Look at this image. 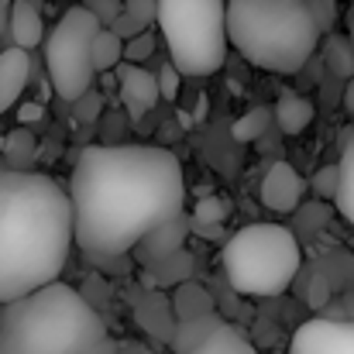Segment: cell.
Segmentation results:
<instances>
[{"instance_id": "cell-1", "label": "cell", "mask_w": 354, "mask_h": 354, "mask_svg": "<svg viewBox=\"0 0 354 354\" xmlns=\"http://www.w3.org/2000/svg\"><path fill=\"white\" fill-rule=\"evenodd\" d=\"M73 231L86 258H120L186 207L183 165L158 145H90L69 179Z\"/></svg>"}, {"instance_id": "cell-2", "label": "cell", "mask_w": 354, "mask_h": 354, "mask_svg": "<svg viewBox=\"0 0 354 354\" xmlns=\"http://www.w3.org/2000/svg\"><path fill=\"white\" fill-rule=\"evenodd\" d=\"M73 241V200L52 176L0 169V306L55 282Z\"/></svg>"}, {"instance_id": "cell-3", "label": "cell", "mask_w": 354, "mask_h": 354, "mask_svg": "<svg viewBox=\"0 0 354 354\" xmlns=\"http://www.w3.org/2000/svg\"><path fill=\"white\" fill-rule=\"evenodd\" d=\"M104 337V317L59 279L0 310V354H86Z\"/></svg>"}, {"instance_id": "cell-4", "label": "cell", "mask_w": 354, "mask_h": 354, "mask_svg": "<svg viewBox=\"0 0 354 354\" xmlns=\"http://www.w3.org/2000/svg\"><path fill=\"white\" fill-rule=\"evenodd\" d=\"M320 35L306 0H227L231 48L258 69L299 73L313 59Z\"/></svg>"}, {"instance_id": "cell-5", "label": "cell", "mask_w": 354, "mask_h": 354, "mask_svg": "<svg viewBox=\"0 0 354 354\" xmlns=\"http://www.w3.org/2000/svg\"><path fill=\"white\" fill-rule=\"evenodd\" d=\"M221 265L234 292L248 299H272L299 275L303 251L296 234L282 224H248L227 237Z\"/></svg>"}, {"instance_id": "cell-6", "label": "cell", "mask_w": 354, "mask_h": 354, "mask_svg": "<svg viewBox=\"0 0 354 354\" xmlns=\"http://www.w3.org/2000/svg\"><path fill=\"white\" fill-rule=\"evenodd\" d=\"M155 24L183 76H210L224 66L231 48L224 0H158Z\"/></svg>"}, {"instance_id": "cell-7", "label": "cell", "mask_w": 354, "mask_h": 354, "mask_svg": "<svg viewBox=\"0 0 354 354\" xmlns=\"http://www.w3.org/2000/svg\"><path fill=\"white\" fill-rule=\"evenodd\" d=\"M104 28V21L86 7V3H73L55 28L45 35V66H48V80L55 86V93L62 100H76L93 86V35Z\"/></svg>"}, {"instance_id": "cell-8", "label": "cell", "mask_w": 354, "mask_h": 354, "mask_svg": "<svg viewBox=\"0 0 354 354\" xmlns=\"http://www.w3.org/2000/svg\"><path fill=\"white\" fill-rule=\"evenodd\" d=\"M289 354H354V320H306L296 327Z\"/></svg>"}, {"instance_id": "cell-9", "label": "cell", "mask_w": 354, "mask_h": 354, "mask_svg": "<svg viewBox=\"0 0 354 354\" xmlns=\"http://www.w3.org/2000/svg\"><path fill=\"white\" fill-rule=\"evenodd\" d=\"M303 193H306V183L289 162H275L261 179V203L275 214H296V207L303 203Z\"/></svg>"}, {"instance_id": "cell-10", "label": "cell", "mask_w": 354, "mask_h": 354, "mask_svg": "<svg viewBox=\"0 0 354 354\" xmlns=\"http://www.w3.org/2000/svg\"><path fill=\"white\" fill-rule=\"evenodd\" d=\"M193 231V214H186V210H179L176 217H169L165 224H158L151 234H145L138 244H134V258L141 261V265H148V261H158V258H165V254H172V251H179L183 244H186V237Z\"/></svg>"}, {"instance_id": "cell-11", "label": "cell", "mask_w": 354, "mask_h": 354, "mask_svg": "<svg viewBox=\"0 0 354 354\" xmlns=\"http://www.w3.org/2000/svg\"><path fill=\"white\" fill-rule=\"evenodd\" d=\"M118 76H120V100L127 104L131 118L141 120L148 111H155V104L162 100L155 73L141 69L138 62H124V66H118Z\"/></svg>"}, {"instance_id": "cell-12", "label": "cell", "mask_w": 354, "mask_h": 354, "mask_svg": "<svg viewBox=\"0 0 354 354\" xmlns=\"http://www.w3.org/2000/svg\"><path fill=\"white\" fill-rule=\"evenodd\" d=\"M134 320L158 344H169L172 334H176V324H179V317L172 310V299L165 292H158V289H145L141 292V299L134 303Z\"/></svg>"}, {"instance_id": "cell-13", "label": "cell", "mask_w": 354, "mask_h": 354, "mask_svg": "<svg viewBox=\"0 0 354 354\" xmlns=\"http://www.w3.org/2000/svg\"><path fill=\"white\" fill-rule=\"evenodd\" d=\"M28 80H31V52L21 45L3 48L0 52V114H7L21 100Z\"/></svg>"}, {"instance_id": "cell-14", "label": "cell", "mask_w": 354, "mask_h": 354, "mask_svg": "<svg viewBox=\"0 0 354 354\" xmlns=\"http://www.w3.org/2000/svg\"><path fill=\"white\" fill-rule=\"evenodd\" d=\"M41 0H14L10 7V38L21 48H35L45 41V17H41Z\"/></svg>"}, {"instance_id": "cell-15", "label": "cell", "mask_w": 354, "mask_h": 354, "mask_svg": "<svg viewBox=\"0 0 354 354\" xmlns=\"http://www.w3.org/2000/svg\"><path fill=\"white\" fill-rule=\"evenodd\" d=\"M272 114H275V124L286 134H303L310 127V120H313V104L303 93H296V90H282Z\"/></svg>"}, {"instance_id": "cell-16", "label": "cell", "mask_w": 354, "mask_h": 354, "mask_svg": "<svg viewBox=\"0 0 354 354\" xmlns=\"http://www.w3.org/2000/svg\"><path fill=\"white\" fill-rule=\"evenodd\" d=\"M172 310H176V317H179V320H193V317L217 313V303H214V296H210V289H207V286H200V282L186 279V282H179V286H176V292H172Z\"/></svg>"}, {"instance_id": "cell-17", "label": "cell", "mask_w": 354, "mask_h": 354, "mask_svg": "<svg viewBox=\"0 0 354 354\" xmlns=\"http://www.w3.org/2000/svg\"><path fill=\"white\" fill-rule=\"evenodd\" d=\"M337 210L354 227V131L344 138L341 158H337Z\"/></svg>"}, {"instance_id": "cell-18", "label": "cell", "mask_w": 354, "mask_h": 354, "mask_svg": "<svg viewBox=\"0 0 354 354\" xmlns=\"http://www.w3.org/2000/svg\"><path fill=\"white\" fill-rule=\"evenodd\" d=\"M224 320L217 317V313H207V317H193V320H179L176 324V334H172V351L176 354H189L196 344H203L217 327H221Z\"/></svg>"}, {"instance_id": "cell-19", "label": "cell", "mask_w": 354, "mask_h": 354, "mask_svg": "<svg viewBox=\"0 0 354 354\" xmlns=\"http://www.w3.org/2000/svg\"><path fill=\"white\" fill-rule=\"evenodd\" d=\"M145 272L151 275L155 286H179V282H186L193 275V254L186 248H179V251H172V254H165L158 261H148Z\"/></svg>"}, {"instance_id": "cell-20", "label": "cell", "mask_w": 354, "mask_h": 354, "mask_svg": "<svg viewBox=\"0 0 354 354\" xmlns=\"http://www.w3.org/2000/svg\"><path fill=\"white\" fill-rule=\"evenodd\" d=\"M189 354H258V348L231 324H221L203 344H196Z\"/></svg>"}, {"instance_id": "cell-21", "label": "cell", "mask_w": 354, "mask_h": 354, "mask_svg": "<svg viewBox=\"0 0 354 354\" xmlns=\"http://www.w3.org/2000/svg\"><path fill=\"white\" fill-rule=\"evenodd\" d=\"M324 62H327V69L337 76V80H351L354 76V41L351 35H337V31H330L327 35V41H324Z\"/></svg>"}, {"instance_id": "cell-22", "label": "cell", "mask_w": 354, "mask_h": 354, "mask_svg": "<svg viewBox=\"0 0 354 354\" xmlns=\"http://www.w3.org/2000/svg\"><path fill=\"white\" fill-rule=\"evenodd\" d=\"M120 62H124V38L114 28H100L93 35V69L107 73V69H118Z\"/></svg>"}, {"instance_id": "cell-23", "label": "cell", "mask_w": 354, "mask_h": 354, "mask_svg": "<svg viewBox=\"0 0 354 354\" xmlns=\"http://www.w3.org/2000/svg\"><path fill=\"white\" fill-rule=\"evenodd\" d=\"M3 151H7V169H31L35 162V151H38V141L31 134V127H14L3 141Z\"/></svg>"}, {"instance_id": "cell-24", "label": "cell", "mask_w": 354, "mask_h": 354, "mask_svg": "<svg viewBox=\"0 0 354 354\" xmlns=\"http://www.w3.org/2000/svg\"><path fill=\"white\" fill-rule=\"evenodd\" d=\"M234 214V203L227 196H217V193H203L193 207V221L196 224H227V217Z\"/></svg>"}, {"instance_id": "cell-25", "label": "cell", "mask_w": 354, "mask_h": 354, "mask_svg": "<svg viewBox=\"0 0 354 354\" xmlns=\"http://www.w3.org/2000/svg\"><path fill=\"white\" fill-rule=\"evenodd\" d=\"M275 118L272 111H265V107H254L251 114H244V118H237V124H234V134L237 141H258L261 134H265V127H268V120Z\"/></svg>"}, {"instance_id": "cell-26", "label": "cell", "mask_w": 354, "mask_h": 354, "mask_svg": "<svg viewBox=\"0 0 354 354\" xmlns=\"http://www.w3.org/2000/svg\"><path fill=\"white\" fill-rule=\"evenodd\" d=\"M151 52H155V35L148 28L138 31V35H131V38H124V59L127 62H145Z\"/></svg>"}, {"instance_id": "cell-27", "label": "cell", "mask_w": 354, "mask_h": 354, "mask_svg": "<svg viewBox=\"0 0 354 354\" xmlns=\"http://www.w3.org/2000/svg\"><path fill=\"white\" fill-rule=\"evenodd\" d=\"M327 217H330V210H327L324 203H310V207H303V203H299V207H296V227H299V231H306V234H310V231H317V227H324V224H327Z\"/></svg>"}, {"instance_id": "cell-28", "label": "cell", "mask_w": 354, "mask_h": 354, "mask_svg": "<svg viewBox=\"0 0 354 354\" xmlns=\"http://www.w3.org/2000/svg\"><path fill=\"white\" fill-rule=\"evenodd\" d=\"M155 76H158V90H162V100H176V97H179V76H183V73H179V66H176V62L169 59V62H165V66H162V69H158Z\"/></svg>"}, {"instance_id": "cell-29", "label": "cell", "mask_w": 354, "mask_h": 354, "mask_svg": "<svg viewBox=\"0 0 354 354\" xmlns=\"http://www.w3.org/2000/svg\"><path fill=\"white\" fill-rule=\"evenodd\" d=\"M124 10H127L141 28H148V24L158 21V0H124Z\"/></svg>"}, {"instance_id": "cell-30", "label": "cell", "mask_w": 354, "mask_h": 354, "mask_svg": "<svg viewBox=\"0 0 354 354\" xmlns=\"http://www.w3.org/2000/svg\"><path fill=\"white\" fill-rule=\"evenodd\" d=\"M313 193L320 200H334L337 196V165H324L317 176H313Z\"/></svg>"}, {"instance_id": "cell-31", "label": "cell", "mask_w": 354, "mask_h": 354, "mask_svg": "<svg viewBox=\"0 0 354 354\" xmlns=\"http://www.w3.org/2000/svg\"><path fill=\"white\" fill-rule=\"evenodd\" d=\"M306 3H310V10H313V17H317L320 31H330V24H334V14H337L334 0H306Z\"/></svg>"}, {"instance_id": "cell-32", "label": "cell", "mask_w": 354, "mask_h": 354, "mask_svg": "<svg viewBox=\"0 0 354 354\" xmlns=\"http://www.w3.org/2000/svg\"><path fill=\"white\" fill-rule=\"evenodd\" d=\"M73 104H76V114H80V118H93V114L100 111V97H97L93 90H86L83 97H76Z\"/></svg>"}, {"instance_id": "cell-33", "label": "cell", "mask_w": 354, "mask_h": 354, "mask_svg": "<svg viewBox=\"0 0 354 354\" xmlns=\"http://www.w3.org/2000/svg\"><path fill=\"white\" fill-rule=\"evenodd\" d=\"M86 7H90L100 21H107V14H114V17H118L120 10H124V3H120V0H86Z\"/></svg>"}, {"instance_id": "cell-34", "label": "cell", "mask_w": 354, "mask_h": 354, "mask_svg": "<svg viewBox=\"0 0 354 354\" xmlns=\"http://www.w3.org/2000/svg\"><path fill=\"white\" fill-rule=\"evenodd\" d=\"M10 7H14V0H0V38H3V31H10Z\"/></svg>"}, {"instance_id": "cell-35", "label": "cell", "mask_w": 354, "mask_h": 354, "mask_svg": "<svg viewBox=\"0 0 354 354\" xmlns=\"http://www.w3.org/2000/svg\"><path fill=\"white\" fill-rule=\"evenodd\" d=\"M86 354H118V344H114L111 337H104V341H97V344H93Z\"/></svg>"}, {"instance_id": "cell-36", "label": "cell", "mask_w": 354, "mask_h": 354, "mask_svg": "<svg viewBox=\"0 0 354 354\" xmlns=\"http://www.w3.org/2000/svg\"><path fill=\"white\" fill-rule=\"evenodd\" d=\"M344 111L354 114V76L348 80V86H344Z\"/></svg>"}, {"instance_id": "cell-37", "label": "cell", "mask_w": 354, "mask_h": 354, "mask_svg": "<svg viewBox=\"0 0 354 354\" xmlns=\"http://www.w3.org/2000/svg\"><path fill=\"white\" fill-rule=\"evenodd\" d=\"M341 306H344V320H354V289H351V292H344Z\"/></svg>"}, {"instance_id": "cell-38", "label": "cell", "mask_w": 354, "mask_h": 354, "mask_svg": "<svg viewBox=\"0 0 354 354\" xmlns=\"http://www.w3.org/2000/svg\"><path fill=\"white\" fill-rule=\"evenodd\" d=\"M118 354H145V351H141L134 341H120V344H118Z\"/></svg>"}, {"instance_id": "cell-39", "label": "cell", "mask_w": 354, "mask_h": 354, "mask_svg": "<svg viewBox=\"0 0 354 354\" xmlns=\"http://www.w3.org/2000/svg\"><path fill=\"white\" fill-rule=\"evenodd\" d=\"M348 35H351V41H354V3H351V10H348Z\"/></svg>"}, {"instance_id": "cell-40", "label": "cell", "mask_w": 354, "mask_h": 354, "mask_svg": "<svg viewBox=\"0 0 354 354\" xmlns=\"http://www.w3.org/2000/svg\"><path fill=\"white\" fill-rule=\"evenodd\" d=\"M21 118H24V120H31V118H38V107H24V111H21Z\"/></svg>"}]
</instances>
